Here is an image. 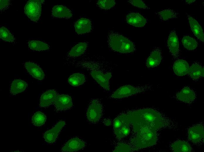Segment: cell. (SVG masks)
I'll return each instance as SVG.
<instances>
[{
  "mask_svg": "<svg viewBox=\"0 0 204 152\" xmlns=\"http://www.w3.org/2000/svg\"><path fill=\"white\" fill-rule=\"evenodd\" d=\"M152 88V86L148 84L140 86L125 85L117 89L110 97L113 99H121L144 92Z\"/></svg>",
  "mask_w": 204,
  "mask_h": 152,
  "instance_id": "obj_4",
  "label": "cell"
},
{
  "mask_svg": "<svg viewBox=\"0 0 204 152\" xmlns=\"http://www.w3.org/2000/svg\"><path fill=\"white\" fill-rule=\"evenodd\" d=\"M126 20L128 24L137 27L144 26L147 22L143 16L138 13H132L127 14Z\"/></svg>",
  "mask_w": 204,
  "mask_h": 152,
  "instance_id": "obj_16",
  "label": "cell"
},
{
  "mask_svg": "<svg viewBox=\"0 0 204 152\" xmlns=\"http://www.w3.org/2000/svg\"><path fill=\"white\" fill-rule=\"evenodd\" d=\"M191 29L198 40L204 43V34L201 27L197 21L190 15L186 13Z\"/></svg>",
  "mask_w": 204,
  "mask_h": 152,
  "instance_id": "obj_19",
  "label": "cell"
},
{
  "mask_svg": "<svg viewBox=\"0 0 204 152\" xmlns=\"http://www.w3.org/2000/svg\"><path fill=\"white\" fill-rule=\"evenodd\" d=\"M195 1V0H186V2L187 4H190L194 2Z\"/></svg>",
  "mask_w": 204,
  "mask_h": 152,
  "instance_id": "obj_39",
  "label": "cell"
},
{
  "mask_svg": "<svg viewBox=\"0 0 204 152\" xmlns=\"http://www.w3.org/2000/svg\"><path fill=\"white\" fill-rule=\"evenodd\" d=\"M133 127H147L156 131L166 127L172 128L173 122L155 109L146 108L132 111L126 114Z\"/></svg>",
  "mask_w": 204,
  "mask_h": 152,
  "instance_id": "obj_1",
  "label": "cell"
},
{
  "mask_svg": "<svg viewBox=\"0 0 204 152\" xmlns=\"http://www.w3.org/2000/svg\"><path fill=\"white\" fill-rule=\"evenodd\" d=\"M24 65L28 72L33 78L39 80L44 79V73L38 65L33 62H27Z\"/></svg>",
  "mask_w": 204,
  "mask_h": 152,
  "instance_id": "obj_15",
  "label": "cell"
},
{
  "mask_svg": "<svg viewBox=\"0 0 204 152\" xmlns=\"http://www.w3.org/2000/svg\"><path fill=\"white\" fill-rule=\"evenodd\" d=\"M86 80L85 76L83 74L77 73L71 75L69 78L68 82L69 84L73 86H78L81 85Z\"/></svg>",
  "mask_w": 204,
  "mask_h": 152,
  "instance_id": "obj_26",
  "label": "cell"
},
{
  "mask_svg": "<svg viewBox=\"0 0 204 152\" xmlns=\"http://www.w3.org/2000/svg\"><path fill=\"white\" fill-rule=\"evenodd\" d=\"M189 66L188 63L183 59H178L173 65V71L175 74L178 76H183L188 73Z\"/></svg>",
  "mask_w": 204,
  "mask_h": 152,
  "instance_id": "obj_18",
  "label": "cell"
},
{
  "mask_svg": "<svg viewBox=\"0 0 204 152\" xmlns=\"http://www.w3.org/2000/svg\"><path fill=\"white\" fill-rule=\"evenodd\" d=\"M28 45L30 48L33 50L40 51L49 49V45L46 43L38 40H32L29 41Z\"/></svg>",
  "mask_w": 204,
  "mask_h": 152,
  "instance_id": "obj_28",
  "label": "cell"
},
{
  "mask_svg": "<svg viewBox=\"0 0 204 152\" xmlns=\"http://www.w3.org/2000/svg\"><path fill=\"white\" fill-rule=\"evenodd\" d=\"M103 123L106 126H110L112 124L111 120L109 119H105L103 121Z\"/></svg>",
  "mask_w": 204,
  "mask_h": 152,
  "instance_id": "obj_38",
  "label": "cell"
},
{
  "mask_svg": "<svg viewBox=\"0 0 204 152\" xmlns=\"http://www.w3.org/2000/svg\"><path fill=\"white\" fill-rule=\"evenodd\" d=\"M128 2L130 3L133 6L144 9H148L149 8L144 3V2L140 0H132L128 1Z\"/></svg>",
  "mask_w": 204,
  "mask_h": 152,
  "instance_id": "obj_36",
  "label": "cell"
},
{
  "mask_svg": "<svg viewBox=\"0 0 204 152\" xmlns=\"http://www.w3.org/2000/svg\"><path fill=\"white\" fill-rule=\"evenodd\" d=\"M135 134L131 140L136 149H141L152 146L157 140V131L147 127L133 128Z\"/></svg>",
  "mask_w": 204,
  "mask_h": 152,
  "instance_id": "obj_2",
  "label": "cell"
},
{
  "mask_svg": "<svg viewBox=\"0 0 204 152\" xmlns=\"http://www.w3.org/2000/svg\"><path fill=\"white\" fill-rule=\"evenodd\" d=\"M132 149V147L129 144L120 143L117 145L113 152H130Z\"/></svg>",
  "mask_w": 204,
  "mask_h": 152,
  "instance_id": "obj_35",
  "label": "cell"
},
{
  "mask_svg": "<svg viewBox=\"0 0 204 152\" xmlns=\"http://www.w3.org/2000/svg\"><path fill=\"white\" fill-rule=\"evenodd\" d=\"M86 145V142L80 138L75 137L67 141L61 148L64 152H74L83 149Z\"/></svg>",
  "mask_w": 204,
  "mask_h": 152,
  "instance_id": "obj_12",
  "label": "cell"
},
{
  "mask_svg": "<svg viewBox=\"0 0 204 152\" xmlns=\"http://www.w3.org/2000/svg\"><path fill=\"white\" fill-rule=\"evenodd\" d=\"M115 2L113 0H100L97 2L98 6L101 9H108L113 7L115 4Z\"/></svg>",
  "mask_w": 204,
  "mask_h": 152,
  "instance_id": "obj_34",
  "label": "cell"
},
{
  "mask_svg": "<svg viewBox=\"0 0 204 152\" xmlns=\"http://www.w3.org/2000/svg\"><path fill=\"white\" fill-rule=\"evenodd\" d=\"M128 122H130L127 118L126 114L120 115L114 120L113 123L114 131Z\"/></svg>",
  "mask_w": 204,
  "mask_h": 152,
  "instance_id": "obj_32",
  "label": "cell"
},
{
  "mask_svg": "<svg viewBox=\"0 0 204 152\" xmlns=\"http://www.w3.org/2000/svg\"><path fill=\"white\" fill-rule=\"evenodd\" d=\"M26 15L32 21L36 22L39 19L41 12V3L38 0H30L24 8Z\"/></svg>",
  "mask_w": 204,
  "mask_h": 152,
  "instance_id": "obj_6",
  "label": "cell"
},
{
  "mask_svg": "<svg viewBox=\"0 0 204 152\" xmlns=\"http://www.w3.org/2000/svg\"><path fill=\"white\" fill-rule=\"evenodd\" d=\"M182 42L184 47L188 50L195 49L198 46L196 40L189 36H185L182 38Z\"/></svg>",
  "mask_w": 204,
  "mask_h": 152,
  "instance_id": "obj_29",
  "label": "cell"
},
{
  "mask_svg": "<svg viewBox=\"0 0 204 152\" xmlns=\"http://www.w3.org/2000/svg\"><path fill=\"white\" fill-rule=\"evenodd\" d=\"M74 27L76 32L78 34H82L88 33L91 30V22L87 18H80L76 22Z\"/></svg>",
  "mask_w": 204,
  "mask_h": 152,
  "instance_id": "obj_20",
  "label": "cell"
},
{
  "mask_svg": "<svg viewBox=\"0 0 204 152\" xmlns=\"http://www.w3.org/2000/svg\"><path fill=\"white\" fill-rule=\"evenodd\" d=\"M130 122L127 123L114 131L115 134L117 138H123L129 134L130 131Z\"/></svg>",
  "mask_w": 204,
  "mask_h": 152,
  "instance_id": "obj_31",
  "label": "cell"
},
{
  "mask_svg": "<svg viewBox=\"0 0 204 152\" xmlns=\"http://www.w3.org/2000/svg\"><path fill=\"white\" fill-rule=\"evenodd\" d=\"M46 119V115L41 111L36 112L32 117L31 121L33 125L40 127L44 125Z\"/></svg>",
  "mask_w": 204,
  "mask_h": 152,
  "instance_id": "obj_30",
  "label": "cell"
},
{
  "mask_svg": "<svg viewBox=\"0 0 204 152\" xmlns=\"http://www.w3.org/2000/svg\"><path fill=\"white\" fill-rule=\"evenodd\" d=\"M27 84L25 81L20 79H16L12 82L10 88L11 94H16L24 91Z\"/></svg>",
  "mask_w": 204,
  "mask_h": 152,
  "instance_id": "obj_23",
  "label": "cell"
},
{
  "mask_svg": "<svg viewBox=\"0 0 204 152\" xmlns=\"http://www.w3.org/2000/svg\"><path fill=\"white\" fill-rule=\"evenodd\" d=\"M57 93L54 90H49L43 93L41 95L40 101L39 105L41 107L49 106L54 103Z\"/></svg>",
  "mask_w": 204,
  "mask_h": 152,
  "instance_id": "obj_17",
  "label": "cell"
},
{
  "mask_svg": "<svg viewBox=\"0 0 204 152\" xmlns=\"http://www.w3.org/2000/svg\"><path fill=\"white\" fill-rule=\"evenodd\" d=\"M54 103L56 110L57 111L67 110L71 108L73 106L71 97L66 94L57 95Z\"/></svg>",
  "mask_w": 204,
  "mask_h": 152,
  "instance_id": "obj_11",
  "label": "cell"
},
{
  "mask_svg": "<svg viewBox=\"0 0 204 152\" xmlns=\"http://www.w3.org/2000/svg\"><path fill=\"white\" fill-rule=\"evenodd\" d=\"M65 125L64 121H59L53 127L45 132L43 136L45 141L49 144L54 143L60 131Z\"/></svg>",
  "mask_w": 204,
  "mask_h": 152,
  "instance_id": "obj_8",
  "label": "cell"
},
{
  "mask_svg": "<svg viewBox=\"0 0 204 152\" xmlns=\"http://www.w3.org/2000/svg\"><path fill=\"white\" fill-rule=\"evenodd\" d=\"M172 150L174 152H191L192 148L187 142L183 141H178L174 143L171 146Z\"/></svg>",
  "mask_w": 204,
  "mask_h": 152,
  "instance_id": "obj_24",
  "label": "cell"
},
{
  "mask_svg": "<svg viewBox=\"0 0 204 152\" xmlns=\"http://www.w3.org/2000/svg\"><path fill=\"white\" fill-rule=\"evenodd\" d=\"M204 128L202 123H199L190 127L188 131L190 141L195 144H200L203 141Z\"/></svg>",
  "mask_w": 204,
  "mask_h": 152,
  "instance_id": "obj_7",
  "label": "cell"
},
{
  "mask_svg": "<svg viewBox=\"0 0 204 152\" xmlns=\"http://www.w3.org/2000/svg\"><path fill=\"white\" fill-rule=\"evenodd\" d=\"M167 44L168 48L174 58L177 59L179 54V44L177 36L174 30L170 32L167 39Z\"/></svg>",
  "mask_w": 204,
  "mask_h": 152,
  "instance_id": "obj_10",
  "label": "cell"
},
{
  "mask_svg": "<svg viewBox=\"0 0 204 152\" xmlns=\"http://www.w3.org/2000/svg\"><path fill=\"white\" fill-rule=\"evenodd\" d=\"M87 44L85 42H81L73 47L69 52V55L72 57H76L83 54L86 50Z\"/></svg>",
  "mask_w": 204,
  "mask_h": 152,
  "instance_id": "obj_27",
  "label": "cell"
},
{
  "mask_svg": "<svg viewBox=\"0 0 204 152\" xmlns=\"http://www.w3.org/2000/svg\"><path fill=\"white\" fill-rule=\"evenodd\" d=\"M0 2V10H2L6 8L8 5L9 3L8 0H1Z\"/></svg>",
  "mask_w": 204,
  "mask_h": 152,
  "instance_id": "obj_37",
  "label": "cell"
},
{
  "mask_svg": "<svg viewBox=\"0 0 204 152\" xmlns=\"http://www.w3.org/2000/svg\"><path fill=\"white\" fill-rule=\"evenodd\" d=\"M156 13L161 20L164 21L178 18L179 14L174 10L170 8L157 12Z\"/></svg>",
  "mask_w": 204,
  "mask_h": 152,
  "instance_id": "obj_25",
  "label": "cell"
},
{
  "mask_svg": "<svg viewBox=\"0 0 204 152\" xmlns=\"http://www.w3.org/2000/svg\"><path fill=\"white\" fill-rule=\"evenodd\" d=\"M175 98L180 101L190 104L195 100L196 95L192 89L188 87H185L176 94Z\"/></svg>",
  "mask_w": 204,
  "mask_h": 152,
  "instance_id": "obj_13",
  "label": "cell"
},
{
  "mask_svg": "<svg viewBox=\"0 0 204 152\" xmlns=\"http://www.w3.org/2000/svg\"><path fill=\"white\" fill-rule=\"evenodd\" d=\"M52 15L55 17L65 18H70L72 16L70 10L63 5L54 6L52 10Z\"/></svg>",
  "mask_w": 204,
  "mask_h": 152,
  "instance_id": "obj_22",
  "label": "cell"
},
{
  "mask_svg": "<svg viewBox=\"0 0 204 152\" xmlns=\"http://www.w3.org/2000/svg\"><path fill=\"white\" fill-rule=\"evenodd\" d=\"M0 38L3 40L9 42H13L14 38L9 30L4 27H2L0 29Z\"/></svg>",
  "mask_w": 204,
  "mask_h": 152,
  "instance_id": "obj_33",
  "label": "cell"
},
{
  "mask_svg": "<svg viewBox=\"0 0 204 152\" xmlns=\"http://www.w3.org/2000/svg\"><path fill=\"white\" fill-rule=\"evenodd\" d=\"M91 75L96 81L106 91L110 90L109 81L112 76L111 73H104L98 70H94Z\"/></svg>",
  "mask_w": 204,
  "mask_h": 152,
  "instance_id": "obj_9",
  "label": "cell"
},
{
  "mask_svg": "<svg viewBox=\"0 0 204 152\" xmlns=\"http://www.w3.org/2000/svg\"><path fill=\"white\" fill-rule=\"evenodd\" d=\"M103 112V106L98 99H94L91 100L86 112L88 120L90 122L96 123L101 118Z\"/></svg>",
  "mask_w": 204,
  "mask_h": 152,
  "instance_id": "obj_5",
  "label": "cell"
},
{
  "mask_svg": "<svg viewBox=\"0 0 204 152\" xmlns=\"http://www.w3.org/2000/svg\"><path fill=\"white\" fill-rule=\"evenodd\" d=\"M162 56L160 49L156 47L154 49L147 58L146 62L148 68H152L159 65L161 63Z\"/></svg>",
  "mask_w": 204,
  "mask_h": 152,
  "instance_id": "obj_14",
  "label": "cell"
},
{
  "mask_svg": "<svg viewBox=\"0 0 204 152\" xmlns=\"http://www.w3.org/2000/svg\"><path fill=\"white\" fill-rule=\"evenodd\" d=\"M203 66L199 63L195 62L189 67L188 74L194 80L196 81L204 76Z\"/></svg>",
  "mask_w": 204,
  "mask_h": 152,
  "instance_id": "obj_21",
  "label": "cell"
},
{
  "mask_svg": "<svg viewBox=\"0 0 204 152\" xmlns=\"http://www.w3.org/2000/svg\"><path fill=\"white\" fill-rule=\"evenodd\" d=\"M108 44L110 49L115 51L122 53H129L135 50L134 44L128 38L116 32L109 34Z\"/></svg>",
  "mask_w": 204,
  "mask_h": 152,
  "instance_id": "obj_3",
  "label": "cell"
}]
</instances>
